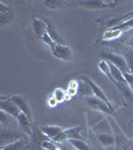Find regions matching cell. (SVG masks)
I'll return each instance as SVG.
<instances>
[{"mask_svg": "<svg viewBox=\"0 0 133 150\" xmlns=\"http://www.w3.org/2000/svg\"><path fill=\"white\" fill-rule=\"evenodd\" d=\"M102 57L104 60L110 62L111 64H113L118 69L121 70L123 73H129L130 72L126 59L122 55H117L114 54V53H109V52H102Z\"/></svg>", "mask_w": 133, "mask_h": 150, "instance_id": "1", "label": "cell"}, {"mask_svg": "<svg viewBox=\"0 0 133 150\" xmlns=\"http://www.w3.org/2000/svg\"><path fill=\"white\" fill-rule=\"evenodd\" d=\"M81 130H82V126H75L72 128H68V129H64L53 141L58 142V143H62L64 141L72 140V139L82 140Z\"/></svg>", "mask_w": 133, "mask_h": 150, "instance_id": "2", "label": "cell"}, {"mask_svg": "<svg viewBox=\"0 0 133 150\" xmlns=\"http://www.w3.org/2000/svg\"><path fill=\"white\" fill-rule=\"evenodd\" d=\"M121 3V1H104V0H82L78 1V4L81 7L88 9H104L108 7H114L116 4Z\"/></svg>", "mask_w": 133, "mask_h": 150, "instance_id": "3", "label": "cell"}, {"mask_svg": "<svg viewBox=\"0 0 133 150\" xmlns=\"http://www.w3.org/2000/svg\"><path fill=\"white\" fill-rule=\"evenodd\" d=\"M80 79H81V80L87 82V83H88L89 85L91 86V89H92V91H93V96H95L96 98L100 99V100H102L103 102H105L111 110L114 111V108H113L112 104L110 103L109 99L107 98L106 94L104 93V91H103L102 89H101L100 87H99L97 84L95 83V82L92 81L90 78H89V77H87V76H80Z\"/></svg>", "mask_w": 133, "mask_h": 150, "instance_id": "4", "label": "cell"}, {"mask_svg": "<svg viewBox=\"0 0 133 150\" xmlns=\"http://www.w3.org/2000/svg\"><path fill=\"white\" fill-rule=\"evenodd\" d=\"M85 102L88 105V107H90L93 110H98L101 111L103 113H106L108 115H111L114 113V111L111 110L108 105L105 102H103L102 100L96 98L95 96H90V97H85Z\"/></svg>", "mask_w": 133, "mask_h": 150, "instance_id": "5", "label": "cell"}, {"mask_svg": "<svg viewBox=\"0 0 133 150\" xmlns=\"http://www.w3.org/2000/svg\"><path fill=\"white\" fill-rule=\"evenodd\" d=\"M21 138H27V137L25 136V134H23V133H21V132L13 131V130H6V129H4V128H2L1 138H0L1 147L5 146L7 144L13 143V142L17 141V140Z\"/></svg>", "mask_w": 133, "mask_h": 150, "instance_id": "6", "label": "cell"}, {"mask_svg": "<svg viewBox=\"0 0 133 150\" xmlns=\"http://www.w3.org/2000/svg\"><path fill=\"white\" fill-rule=\"evenodd\" d=\"M0 108H1V110L5 111L6 113H8L9 115L15 118V119H17L19 114L21 113L18 106L11 100V98H7L6 100H4V98L2 97L1 101H0Z\"/></svg>", "mask_w": 133, "mask_h": 150, "instance_id": "7", "label": "cell"}, {"mask_svg": "<svg viewBox=\"0 0 133 150\" xmlns=\"http://www.w3.org/2000/svg\"><path fill=\"white\" fill-rule=\"evenodd\" d=\"M11 100L13 101L16 105L18 106V108L20 109L21 113H24L31 121L33 122V118H32V112H31L30 106L27 102V99L21 95H13L11 96Z\"/></svg>", "mask_w": 133, "mask_h": 150, "instance_id": "8", "label": "cell"}, {"mask_svg": "<svg viewBox=\"0 0 133 150\" xmlns=\"http://www.w3.org/2000/svg\"><path fill=\"white\" fill-rule=\"evenodd\" d=\"M96 138L106 150H115L116 139L112 133H97Z\"/></svg>", "mask_w": 133, "mask_h": 150, "instance_id": "9", "label": "cell"}, {"mask_svg": "<svg viewBox=\"0 0 133 150\" xmlns=\"http://www.w3.org/2000/svg\"><path fill=\"white\" fill-rule=\"evenodd\" d=\"M52 54L54 57L62 61L68 62L72 59V50L67 45H56L54 50H52Z\"/></svg>", "mask_w": 133, "mask_h": 150, "instance_id": "10", "label": "cell"}, {"mask_svg": "<svg viewBox=\"0 0 133 150\" xmlns=\"http://www.w3.org/2000/svg\"><path fill=\"white\" fill-rule=\"evenodd\" d=\"M47 22V33L50 35V37L54 40V42L58 45H66L65 44V39L59 32L58 28L54 23L50 20H46Z\"/></svg>", "mask_w": 133, "mask_h": 150, "instance_id": "11", "label": "cell"}, {"mask_svg": "<svg viewBox=\"0 0 133 150\" xmlns=\"http://www.w3.org/2000/svg\"><path fill=\"white\" fill-rule=\"evenodd\" d=\"M63 128L60 126H55V125H44L40 127V131L47 138L54 140L58 135L63 131Z\"/></svg>", "mask_w": 133, "mask_h": 150, "instance_id": "12", "label": "cell"}, {"mask_svg": "<svg viewBox=\"0 0 133 150\" xmlns=\"http://www.w3.org/2000/svg\"><path fill=\"white\" fill-rule=\"evenodd\" d=\"M32 28L33 31L38 37H42L47 32V22L35 16H32Z\"/></svg>", "mask_w": 133, "mask_h": 150, "instance_id": "13", "label": "cell"}, {"mask_svg": "<svg viewBox=\"0 0 133 150\" xmlns=\"http://www.w3.org/2000/svg\"><path fill=\"white\" fill-rule=\"evenodd\" d=\"M18 124L20 125V127L22 128L23 132L25 134H27L29 137H31L33 135V130H32V121L26 116L24 113H20L17 117Z\"/></svg>", "mask_w": 133, "mask_h": 150, "instance_id": "14", "label": "cell"}, {"mask_svg": "<svg viewBox=\"0 0 133 150\" xmlns=\"http://www.w3.org/2000/svg\"><path fill=\"white\" fill-rule=\"evenodd\" d=\"M98 67H99V69H100V71L102 72V73H104V75H106V76L108 77V78L110 79L111 81L113 82V83L115 84L116 86L118 87V89H119L120 91H122L123 90V88H124L125 86H127V85H125V86H123L121 87L119 85V84L117 83L115 80H114V78H113V76H112V74H111V70H110V65L109 63H108V61H106V60L104 59H102L100 62H99V64H98Z\"/></svg>", "mask_w": 133, "mask_h": 150, "instance_id": "15", "label": "cell"}, {"mask_svg": "<svg viewBox=\"0 0 133 150\" xmlns=\"http://www.w3.org/2000/svg\"><path fill=\"white\" fill-rule=\"evenodd\" d=\"M15 18H16L15 11L12 8L6 12L0 13V27L5 28L6 26L10 25V24L15 20Z\"/></svg>", "mask_w": 133, "mask_h": 150, "instance_id": "16", "label": "cell"}, {"mask_svg": "<svg viewBox=\"0 0 133 150\" xmlns=\"http://www.w3.org/2000/svg\"><path fill=\"white\" fill-rule=\"evenodd\" d=\"M29 144L28 138H21L17 141L13 142V143L7 144L5 146L1 147V150H24L27 148Z\"/></svg>", "mask_w": 133, "mask_h": 150, "instance_id": "17", "label": "cell"}, {"mask_svg": "<svg viewBox=\"0 0 133 150\" xmlns=\"http://www.w3.org/2000/svg\"><path fill=\"white\" fill-rule=\"evenodd\" d=\"M130 19H133V11L129 12V13L125 14V15H123V16H120V17H115V18H112V19H110V20H108L107 26L110 28H113V27H115V26L119 25V24L125 22V21L130 20Z\"/></svg>", "mask_w": 133, "mask_h": 150, "instance_id": "18", "label": "cell"}, {"mask_svg": "<svg viewBox=\"0 0 133 150\" xmlns=\"http://www.w3.org/2000/svg\"><path fill=\"white\" fill-rule=\"evenodd\" d=\"M78 91L84 96V97H90V96H93V91H92V89H91V86L89 85L87 82L83 81V80H81L79 82Z\"/></svg>", "mask_w": 133, "mask_h": 150, "instance_id": "19", "label": "cell"}, {"mask_svg": "<svg viewBox=\"0 0 133 150\" xmlns=\"http://www.w3.org/2000/svg\"><path fill=\"white\" fill-rule=\"evenodd\" d=\"M123 31L119 30V29H109V30L105 31L103 34V39L104 40H114L119 38L122 35Z\"/></svg>", "mask_w": 133, "mask_h": 150, "instance_id": "20", "label": "cell"}, {"mask_svg": "<svg viewBox=\"0 0 133 150\" xmlns=\"http://www.w3.org/2000/svg\"><path fill=\"white\" fill-rule=\"evenodd\" d=\"M43 3L50 9H61L65 7L67 2L63 0H48V1H44Z\"/></svg>", "mask_w": 133, "mask_h": 150, "instance_id": "21", "label": "cell"}, {"mask_svg": "<svg viewBox=\"0 0 133 150\" xmlns=\"http://www.w3.org/2000/svg\"><path fill=\"white\" fill-rule=\"evenodd\" d=\"M94 131L97 133H111L110 125L108 124L107 120H102L94 126ZM96 133V134H97Z\"/></svg>", "mask_w": 133, "mask_h": 150, "instance_id": "22", "label": "cell"}, {"mask_svg": "<svg viewBox=\"0 0 133 150\" xmlns=\"http://www.w3.org/2000/svg\"><path fill=\"white\" fill-rule=\"evenodd\" d=\"M70 143L74 148H76L77 150H92L90 147L87 145L83 140H78V139H72L69 140Z\"/></svg>", "mask_w": 133, "mask_h": 150, "instance_id": "23", "label": "cell"}, {"mask_svg": "<svg viewBox=\"0 0 133 150\" xmlns=\"http://www.w3.org/2000/svg\"><path fill=\"white\" fill-rule=\"evenodd\" d=\"M52 95L54 96V98L58 101V103L66 101L67 93H66V91H64L62 88H56L54 91H53Z\"/></svg>", "mask_w": 133, "mask_h": 150, "instance_id": "24", "label": "cell"}, {"mask_svg": "<svg viewBox=\"0 0 133 150\" xmlns=\"http://www.w3.org/2000/svg\"><path fill=\"white\" fill-rule=\"evenodd\" d=\"M41 39H42L43 42H44L45 44H46L47 46L50 48V50H51V51H52V50H54V49H55V47H56V45H57V44L54 42V40H53L52 38L50 37V35L48 34L47 32L45 33V34L43 35L42 37H41Z\"/></svg>", "mask_w": 133, "mask_h": 150, "instance_id": "25", "label": "cell"}, {"mask_svg": "<svg viewBox=\"0 0 133 150\" xmlns=\"http://www.w3.org/2000/svg\"><path fill=\"white\" fill-rule=\"evenodd\" d=\"M129 28H133V19L125 21V22H123L121 24H119V25L113 27L112 29H119V30H122L123 32H124V31H126L127 29H129Z\"/></svg>", "mask_w": 133, "mask_h": 150, "instance_id": "26", "label": "cell"}, {"mask_svg": "<svg viewBox=\"0 0 133 150\" xmlns=\"http://www.w3.org/2000/svg\"><path fill=\"white\" fill-rule=\"evenodd\" d=\"M41 147L44 150H57L58 149L56 144H55L54 141H52V140H44V141L41 143Z\"/></svg>", "mask_w": 133, "mask_h": 150, "instance_id": "27", "label": "cell"}, {"mask_svg": "<svg viewBox=\"0 0 133 150\" xmlns=\"http://www.w3.org/2000/svg\"><path fill=\"white\" fill-rule=\"evenodd\" d=\"M125 59L127 61V64H128V67L130 69V72L133 74V49L129 50L126 54H125Z\"/></svg>", "mask_w": 133, "mask_h": 150, "instance_id": "28", "label": "cell"}, {"mask_svg": "<svg viewBox=\"0 0 133 150\" xmlns=\"http://www.w3.org/2000/svg\"><path fill=\"white\" fill-rule=\"evenodd\" d=\"M12 119H13V117L9 115L8 113H6L5 111L3 110L0 111V122L2 123V125H4L5 123L10 122Z\"/></svg>", "mask_w": 133, "mask_h": 150, "instance_id": "29", "label": "cell"}, {"mask_svg": "<svg viewBox=\"0 0 133 150\" xmlns=\"http://www.w3.org/2000/svg\"><path fill=\"white\" fill-rule=\"evenodd\" d=\"M123 74H124V78L126 80L127 86L129 87L131 92L133 93V74L131 72H129V73H123Z\"/></svg>", "mask_w": 133, "mask_h": 150, "instance_id": "30", "label": "cell"}, {"mask_svg": "<svg viewBox=\"0 0 133 150\" xmlns=\"http://www.w3.org/2000/svg\"><path fill=\"white\" fill-rule=\"evenodd\" d=\"M57 104H58V101L56 100V99L54 98V96H50L49 98H48V100H47V105L49 106V107H56L57 106Z\"/></svg>", "mask_w": 133, "mask_h": 150, "instance_id": "31", "label": "cell"}, {"mask_svg": "<svg viewBox=\"0 0 133 150\" xmlns=\"http://www.w3.org/2000/svg\"><path fill=\"white\" fill-rule=\"evenodd\" d=\"M77 92H78V89H75V88H70V87H68L66 90V93L68 94V95L70 96V97H72V96L76 95Z\"/></svg>", "mask_w": 133, "mask_h": 150, "instance_id": "32", "label": "cell"}, {"mask_svg": "<svg viewBox=\"0 0 133 150\" xmlns=\"http://www.w3.org/2000/svg\"><path fill=\"white\" fill-rule=\"evenodd\" d=\"M68 87H70V88L78 89V87H79V81H78V80H72V81L69 83Z\"/></svg>", "mask_w": 133, "mask_h": 150, "instance_id": "33", "label": "cell"}, {"mask_svg": "<svg viewBox=\"0 0 133 150\" xmlns=\"http://www.w3.org/2000/svg\"><path fill=\"white\" fill-rule=\"evenodd\" d=\"M10 7L7 6V5H4L2 2H0V13H3V12H6L8 10H10Z\"/></svg>", "mask_w": 133, "mask_h": 150, "instance_id": "34", "label": "cell"}, {"mask_svg": "<svg viewBox=\"0 0 133 150\" xmlns=\"http://www.w3.org/2000/svg\"><path fill=\"white\" fill-rule=\"evenodd\" d=\"M129 46L131 47V49H133V37L130 39V41H129Z\"/></svg>", "mask_w": 133, "mask_h": 150, "instance_id": "35", "label": "cell"}, {"mask_svg": "<svg viewBox=\"0 0 133 150\" xmlns=\"http://www.w3.org/2000/svg\"><path fill=\"white\" fill-rule=\"evenodd\" d=\"M131 150H133V146H132V148H131Z\"/></svg>", "mask_w": 133, "mask_h": 150, "instance_id": "36", "label": "cell"}, {"mask_svg": "<svg viewBox=\"0 0 133 150\" xmlns=\"http://www.w3.org/2000/svg\"><path fill=\"white\" fill-rule=\"evenodd\" d=\"M57 150H61V149H59V148H58V149H57Z\"/></svg>", "mask_w": 133, "mask_h": 150, "instance_id": "37", "label": "cell"}, {"mask_svg": "<svg viewBox=\"0 0 133 150\" xmlns=\"http://www.w3.org/2000/svg\"><path fill=\"white\" fill-rule=\"evenodd\" d=\"M115 150H116V149H115Z\"/></svg>", "mask_w": 133, "mask_h": 150, "instance_id": "38", "label": "cell"}]
</instances>
